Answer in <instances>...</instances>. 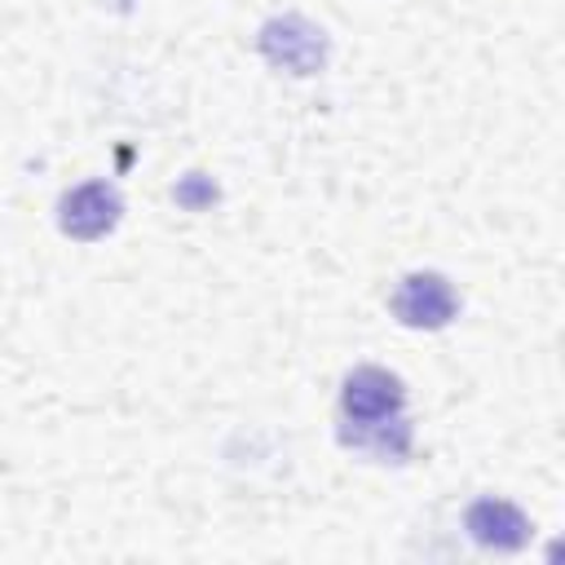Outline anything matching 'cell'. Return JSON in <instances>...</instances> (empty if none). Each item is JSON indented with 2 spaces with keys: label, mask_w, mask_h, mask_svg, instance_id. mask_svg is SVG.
I'll list each match as a JSON object with an SVG mask.
<instances>
[{
  "label": "cell",
  "mask_w": 565,
  "mask_h": 565,
  "mask_svg": "<svg viewBox=\"0 0 565 565\" xmlns=\"http://www.w3.org/2000/svg\"><path fill=\"white\" fill-rule=\"evenodd\" d=\"M115 4H119V9H128V4H132V0H115Z\"/></svg>",
  "instance_id": "ba28073f"
},
{
  "label": "cell",
  "mask_w": 565,
  "mask_h": 565,
  "mask_svg": "<svg viewBox=\"0 0 565 565\" xmlns=\"http://www.w3.org/2000/svg\"><path fill=\"white\" fill-rule=\"evenodd\" d=\"M172 199H177L185 212H207V207L221 199V190H216V181H212V177L190 172V177H181V181L172 185Z\"/></svg>",
  "instance_id": "52a82bcc"
},
{
  "label": "cell",
  "mask_w": 565,
  "mask_h": 565,
  "mask_svg": "<svg viewBox=\"0 0 565 565\" xmlns=\"http://www.w3.org/2000/svg\"><path fill=\"white\" fill-rule=\"evenodd\" d=\"M463 530L472 534V543L490 547V552H521L530 543V516L508 503V499H472L463 512Z\"/></svg>",
  "instance_id": "5b68a950"
},
{
  "label": "cell",
  "mask_w": 565,
  "mask_h": 565,
  "mask_svg": "<svg viewBox=\"0 0 565 565\" xmlns=\"http://www.w3.org/2000/svg\"><path fill=\"white\" fill-rule=\"evenodd\" d=\"M340 441L353 446V450H366L375 459H393L402 463L411 455V424L402 415H388V419H371V424H344L340 428Z\"/></svg>",
  "instance_id": "8992f818"
},
{
  "label": "cell",
  "mask_w": 565,
  "mask_h": 565,
  "mask_svg": "<svg viewBox=\"0 0 565 565\" xmlns=\"http://www.w3.org/2000/svg\"><path fill=\"white\" fill-rule=\"evenodd\" d=\"M124 216V199L110 181H84L75 185L71 194H62L57 203V225L66 238H79V243H97L106 238Z\"/></svg>",
  "instance_id": "3957f363"
},
{
  "label": "cell",
  "mask_w": 565,
  "mask_h": 565,
  "mask_svg": "<svg viewBox=\"0 0 565 565\" xmlns=\"http://www.w3.org/2000/svg\"><path fill=\"white\" fill-rule=\"evenodd\" d=\"M256 49L269 66L287 71V75H318L327 66V31L313 26L309 18L300 13H282V18H269L260 31H256Z\"/></svg>",
  "instance_id": "6da1fadb"
},
{
  "label": "cell",
  "mask_w": 565,
  "mask_h": 565,
  "mask_svg": "<svg viewBox=\"0 0 565 565\" xmlns=\"http://www.w3.org/2000/svg\"><path fill=\"white\" fill-rule=\"evenodd\" d=\"M388 309H393V318H397L402 327L441 331V327L459 313V296H455V287H450L441 274L419 269V274H406V278L397 282Z\"/></svg>",
  "instance_id": "7a4b0ae2"
},
{
  "label": "cell",
  "mask_w": 565,
  "mask_h": 565,
  "mask_svg": "<svg viewBox=\"0 0 565 565\" xmlns=\"http://www.w3.org/2000/svg\"><path fill=\"white\" fill-rule=\"evenodd\" d=\"M406 406V388L393 371L384 366H358L344 375V388H340V411H344V424H371V419H388V415H402Z\"/></svg>",
  "instance_id": "277c9868"
}]
</instances>
